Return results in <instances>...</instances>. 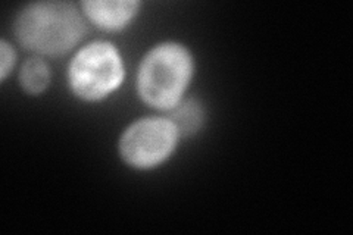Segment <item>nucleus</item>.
<instances>
[{"instance_id": "7ed1b4c3", "label": "nucleus", "mask_w": 353, "mask_h": 235, "mask_svg": "<svg viewBox=\"0 0 353 235\" xmlns=\"http://www.w3.org/2000/svg\"><path fill=\"white\" fill-rule=\"evenodd\" d=\"M124 78V61L109 41L85 44L68 66L71 92L84 102H101L118 90Z\"/></svg>"}, {"instance_id": "20e7f679", "label": "nucleus", "mask_w": 353, "mask_h": 235, "mask_svg": "<svg viewBox=\"0 0 353 235\" xmlns=\"http://www.w3.org/2000/svg\"><path fill=\"white\" fill-rule=\"evenodd\" d=\"M180 134L168 118H141L125 128L119 139V154L131 167L153 170L170 159Z\"/></svg>"}, {"instance_id": "6e6552de", "label": "nucleus", "mask_w": 353, "mask_h": 235, "mask_svg": "<svg viewBox=\"0 0 353 235\" xmlns=\"http://www.w3.org/2000/svg\"><path fill=\"white\" fill-rule=\"evenodd\" d=\"M17 62L15 49L6 40L0 41V80L5 81L8 75L12 72Z\"/></svg>"}, {"instance_id": "0eeeda50", "label": "nucleus", "mask_w": 353, "mask_h": 235, "mask_svg": "<svg viewBox=\"0 0 353 235\" xmlns=\"http://www.w3.org/2000/svg\"><path fill=\"white\" fill-rule=\"evenodd\" d=\"M50 66L40 56L30 58L19 71V84L28 94H41L50 84Z\"/></svg>"}, {"instance_id": "f257e3e1", "label": "nucleus", "mask_w": 353, "mask_h": 235, "mask_svg": "<svg viewBox=\"0 0 353 235\" xmlns=\"http://www.w3.org/2000/svg\"><path fill=\"white\" fill-rule=\"evenodd\" d=\"M81 10L66 2H37L27 5L15 19L14 32L22 48L37 56L66 54L87 32Z\"/></svg>"}, {"instance_id": "423d86ee", "label": "nucleus", "mask_w": 353, "mask_h": 235, "mask_svg": "<svg viewBox=\"0 0 353 235\" xmlns=\"http://www.w3.org/2000/svg\"><path fill=\"white\" fill-rule=\"evenodd\" d=\"M168 114V119L175 125L180 137L194 136L203 127L205 109L194 99H183Z\"/></svg>"}, {"instance_id": "f03ea898", "label": "nucleus", "mask_w": 353, "mask_h": 235, "mask_svg": "<svg viewBox=\"0 0 353 235\" xmlns=\"http://www.w3.org/2000/svg\"><path fill=\"white\" fill-rule=\"evenodd\" d=\"M194 72L192 52L176 41L152 48L137 74L140 99L153 109L170 112L184 99Z\"/></svg>"}, {"instance_id": "39448f33", "label": "nucleus", "mask_w": 353, "mask_h": 235, "mask_svg": "<svg viewBox=\"0 0 353 235\" xmlns=\"http://www.w3.org/2000/svg\"><path fill=\"white\" fill-rule=\"evenodd\" d=\"M140 3L134 0H90L81 10L87 21L103 31H121L139 14Z\"/></svg>"}]
</instances>
